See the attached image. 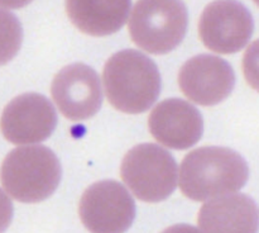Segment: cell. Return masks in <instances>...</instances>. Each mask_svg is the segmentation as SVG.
<instances>
[{
    "label": "cell",
    "instance_id": "cell-1",
    "mask_svg": "<svg viewBox=\"0 0 259 233\" xmlns=\"http://www.w3.org/2000/svg\"><path fill=\"white\" fill-rule=\"evenodd\" d=\"M249 176L245 160L227 147L205 146L185 156L180 167V189L195 202H205L242 189Z\"/></svg>",
    "mask_w": 259,
    "mask_h": 233
},
{
    "label": "cell",
    "instance_id": "cell-2",
    "mask_svg": "<svg viewBox=\"0 0 259 233\" xmlns=\"http://www.w3.org/2000/svg\"><path fill=\"white\" fill-rule=\"evenodd\" d=\"M103 81L109 103L126 114L148 110L161 93L158 67L136 50H124L111 56L104 67Z\"/></svg>",
    "mask_w": 259,
    "mask_h": 233
},
{
    "label": "cell",
    "instance_id": "cell-3",
    "mask_svg": "<svg viewBox=\"0 0 259 233\" xmlns=\"http://www.w3.org/2000/svg\"><path fill=\"white\" fill-rule=\"evenodd\" d=\"M62 176L60 160L48 147L34 144L13 149L0 167L5 191L20 203H39L58 187Z\"/></svg>",
    "mask_w": 259,
    "mask_h": 233
},
{
    "label": "cell",
    "instance_id": "cell-4",
    "mask_svg": "<svg viewBox=\"0 0 259 233\" xmlns=\"http://www.w3.org/2000/svg\"><path fill=\"white\" fill-rule=\"evenodd\" d=\"M187 30V9L182 0H138L129 19V34L152 55H166L177 47Z\"/></svg>",
    "mask_w": 259,
    "mask_h": 233
},
{
    "label": "cell",
    "instance_id": "cell-5",
    "mask_svg": "<svg viewBox=\"0 0 259 233\" xmlns=\"http://www.w3.org/2000/svg\"><path fill=\"white\" fill-rule=\"evenodd\" d=\"M120 176L139 200L159 203L176 189L177 164L172 154L158 144L142 143L126 152Z\"/></svg>",
    "mask_w": 259,
    "mask_h": 233
},
{
    "label": "cell",
    "instance_id": "cell-6",
    "mask_svg": "<svg viewBox=\"0 0 259 233\" xmlns=\"http://www.w3.org/2000/svg\"><path fill=\"white\" fill-rule=\"evenodd\" d=\"M78 215L91 233H125L136 218V203L120 182L103 180L81 195Z\"/></svg>",
    "mask_w": 259,
    "mask_h": 233
},
{
    "label": "cell",
    "instance_id": "cell-7",
    "mask_svg": "<svg viewBox=\"0 0 259 233\" xmlns=\"http://www.w3.org/2000/svg\"><path fill=\"white\" fill-rule=\"evenodd\" d=\"M249 10L237 0H215L202 12L199 35L205 47L222 55L242 50L253 34Z\"/></svg>",
    "mask_w": 259,
    "mask_h": 233
},
{
    "label": "cell",
    "instance_id": "cell-8",
    "mask_svg": "<svg viewBox=\"0 0 259 233\" xmlns=\"http://www.w3.org/2000/svg\"><path fill=\"white\" fill-rule=\"evenodd\" d=\"M51 95L61 114L73 122L93 118L103 104L100 77L85 63H72L57 72Z\"/></svg>",
    "mask_w": 259,
    "mask_h": 233
},
{
    "label": "cell",
    "instance_id": "cell-9",
    "mask_svg": "<svg viewBox=\"0 0 259 233\" xmlns=\"http://www.w3.org/2000/svg\"><path fill=\"white\" fill-rule=\"evenodd\" d=\"M57 126L52 103L37 93H25L7 104L0 118V129L13 144H33L47 139Z\"/></svg>",
    "mask_w": 259,
    "mask_h": 233
},
{
    "label": "cell",
    "instance_id": "cell-10",
    "mask_svg": "<svg viewBox=\"0 0 259 233\" xmlns=\"http://www.w3.org/2000/svg\"><path fill=\"white\" fill-rule=\"evenodd\" d=\"M234 84L232 66L217 56H195L182 65L179 72V85L184 95L202 106L222 103L232 94Z\"/></svg>",
    "mask_w": 259,
    "mask_h": 233
},
{
    "label": "cell",
    "instance_id": "cell-11",
    "mask_svg": "<svg viewBox=\"0 0 259 233\" xmlns=\"http://www.w3.org/2000/svg\"><path fill=\"white\" fill-rule=\"evenodd\" d=\"M149 132L157 142L174 149H187L200 141L204 132L201 113L189 101L166 99L148 116Z\"/></svg>",
    "mask_w": 259,
    "mask_h": 233
},
{
    "label": "cell",
    "instance_id": "cell-12",
    "mask_svg": "<svg viewBox=\"0 0 259 233\" xmlns=\"http://www.w3.org/2000/svg\"><path fill=\"white\" fill-rule=\"evenodd\" d=\"M197 224L202 233H258L259 208L245 194H229L205 203Z\"/></svg>",
    "mask_w": 259,
    "mask_h": 233
},
{
    "label": "cell",
    "instance_id": "cell-13",
    "mask_svg": "<svg viewBox=\"0 0 259 233\" xmlns=\"http://www.w3.org/2000/svg\"><path fill=\"white\" fill-rule=\"evenodd\" d=\"M66 12L78 30L104 37L123 27L131 12V0H66Z\"/></svg>",
    "mask_w": 259,
    "mask_h": 233
},
{
    "label": "cell",
    "instance_id": "cell-14",
    "mask_svg": "<svg viewBox=\"0 0 259 233\" xmlns=\"http://www.w3.org/2000/svg\"><path fill=\"white\" fill-rule=\"evenodd\" d=\"M23 41L19 20L12 13L0 9V66L15 57Z\"/></svg>",
    "mask_w": 259,
    "mask_h": 233
},
{
    "label": "cell",
    "instance_id": "cell-15",
    "mask_svg": "<svg viewBox=\"0 0 259 233\" xmlns=\"http://www.w3.org/2000/svg\"><path fill=\"white\" fill-rule=\"evenodd\" d=\"M243 73L248 85L259 93V38L249 45L243 56Z\"/></svg>",
    "mask_w": 259,
    "mask_h": 233
},
{
    "label": "cell",
    "instance_id": "cell-16",
    "mask_svg": "<svg viewBox=\"0 0 259 233\" xmlns=\"http://www.w3.org/2000/svg\"><path fill=\"white\" fill-rule=\"evenodd\" d=\"M13 204L7 194L0 189V233H4L12 223Z\"/></svg>",
    "mask_w": 259,
    "mask_h": 233
},
{
    "label": "cell",
    "instance_id": "cell-17",
    "mask_svg": "<svg viewBox=\"0 0 259 233\" xmlns=\"http://www.w3.org/2000/svg\"><path fill=\"white\" fill-rule=\"evenodd\" d=\"M162 233H202V232L197 229V228H195L194 225L175 224V225H171V227L166 228Z\"/></svg>",
    "mask_w": 259,
    "mask_h": 233
},
{
    "label": "cell",
    "instance_id": "cell-18",
    "mask_svg": "<svg viewBox=\"0 0 259 233\" xmlns=\"http://www.w3.org/2000/svg\"><path fill=\"white\" fill-rule=\"evenodd\" d=\"M29 3H32V0H0V7L7 9H19Z\"/></svg>",
    "mask_w": 259,
    "mask_h": 233
},
{
    "label": "cell",
    "instance_id": "cell-19",
    "mask_svg": "<svg viewBox=\"0 0 259 233\" xmlns=\"http://www.w3.org/2000/svg\"><path fill=\"white\" fill-rule=\"evenodd\" d=\"M253 2H254V3H255V4H257V5H258V7H259V0H253Z\"/></svg>",
    "mask_w": 259,
    "mask_h": 233
}]
</instances>
